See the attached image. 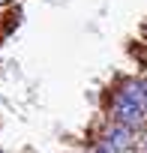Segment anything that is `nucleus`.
I'll use <instances>...</instances> for the list:
<instances>
[{
    "mask_svg": "<svg viewBox=\"0 0 147 153\" xmlns=\"http://www.w3.org/2000/svg\"><path fill=\"white\" fill-rule=\"evenodd\" d=\"M114 120H117L120 126L132 129V126H138V123L144 120V105H141L138 99L126 96V93L120 90V93H117V99H114Z\"/></svg>",
    "mask_w": 147,
    "mask_h": 153,
    "instance_id": "1",
    "label": "nucleus"
},
{
    "mask_svg": "<svg viewBox=\"0 0 147 153\" xmlns=\"http://www.w3.org/2000/svg\"><path fill=\"white\" fill-rule=\"evenodd\" d=\"M129 144H132V132H129L126 126L114 123V126L105 132V138L99 141V153H123Z\"/></svg>",
    "mask_w": 147,
    "mask_h": 153,
    "instance_id": "2",
    "label": "nucleus"
},
{
    "mask_svg": "<svg viewBox=\"0 0 147 153\" xmlns=\"http://www.w3.org/2000/svg\"><path fill=\"white\" fill-rule=\"evenodd\" d=\"M138 84H141V105H144V111H147V78L138 81Z\"/></svg>",
    "mask_w": 147,
    "mask_h": 153,
    "instance_id": "3",
    "label": "nucleus"
},
{
    "mask_svg": "<svg viewBox=\"0 0 147 153\" xmlns=\"http://www.w3.org/2000/svg\"><path fill=\"white\" fill-rule=\"evenodd\" d=\"M144 150H147V138H144Z\"/></svg>",
    "mask_w": 147,
    "mask_h": 153,
    "instance_id": "4",
    "label": "nucleus"
},
{
    "mask_svg": "<svg viewBox=\"0 0 147 153\" xmlns=\"http://www.w3.org/2000/svg\"><path fill=\"white\" fill-rule=\"evenodd\" d=\"M0 3H6V0H0Z\"/></svg>",
    "mask_w": 147,
    "mask_h": 153,
    "instance_id": "5",
    "label": "nucleus"
},
{
    "mask_svg": "<svg viewBox=\"0 0 147 153\" xmlns=\"http://www.w3.org/2000/svg\"><path fill=\"white\" fill-rule=\"evenodd\" d=\"M144 33H147V27H144Z\"/></svg>",
    "mask_w": 147,
    "mask_h": 153,
    "instance_id": "6",
    "label": "nucleus"
}]
</instances>
